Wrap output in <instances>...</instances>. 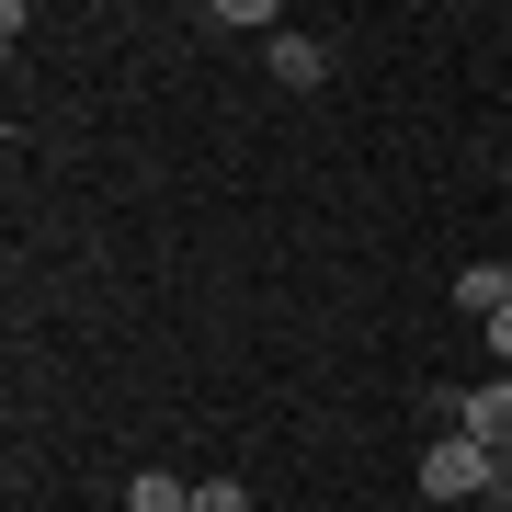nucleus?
Segmentation results:
<instances>
[{
  "label": "nucleus",
  "mask_w": 512,
  "mask_h": 512,
  "mask_svg": "<svg viewBox=\"0 0 512 512\" xmlns=\"http://www.w3.org/2000/svg\"><path fill=\"white\" fill-rule=\"evenodd\" d=\"M421 501H490V444L433 433V456H421Z\"/></svg>",
  "instance_id": "obj_1"
},
{
  "label": "nucleus",
  "mask_w": 512,
  "mask_h": 512,
  "mask_svg": "<svg viewBox=\"0 0 512 512\" xmlns=\"http://www.w3.org/2000/svg\"><path fill=\"white\" fill-rule=\"evenodd\" d=\"M262 57H274V80H285V92H319V80H330V46H319V35H296V23H285Z\"/></svg>",
  "instance_id": "obj_2"
},
{
  "label": "nucleus",
  "mask_w": 512,
  "mask_h": 512,
  "mask_svg": "<svg viewBox=\"0 0 512 512\" xmlns=\"http://www.w3.org/2000/svg\"><path fill=\"white\" fill-rule=\"evenodd\" d=\"M456 308L467 319H501L512 308V262H467V274H456Z\"/></svg>",
  "instance_id": "obj_3"
},
{
  "label": "nucleus",
  "mask_w": 512,
  "mask_h": 512,
  "mask_svg": "<svg viewBox=\"0 0 512 512\" xmlns=\"http://www.w3.org/2000/svg\"><path fill=\"white\" fill-rule=\"evenodd\" d=\"M126 512H194V478H171V467H137V478H126Z\"/></svg>",
  "instance_id": "obj_4"
},
{
  "label": "nucleus",
  "mask_w": 512,
  "mask_h": 512,
  "mask_svg": "<svg viewBox=\"0 0 512 512\" xmlns=\"http://www.w3.org/2000/svg\"><path fill=\"white\" fill-rule=\"evenodd\" d=\"M205 23H228V35H262V23H285V12H274V0H217Z\"/></svg>",
  "instance_id": "obj_5"
},
{
  "label": "nucleus",
  "mask_w": 512,
  "mask_h": 512,
  "mask_svg": "<svg viewBox=\"0 0 512 512\" xmlns=\"http://www.w3.org/2000/svg\"><path fill=\"white\" fill-rule=\"evenodd\" d=\"M194 512H251V490H239V478H205V490H194Z\"/></svg>",
  "instance_id": "obj_6"
},
{
  "label": "nucleus",
  "mask_w": 512,
  "mask_h": 512,
  "mask_svg": "<svg viewBox=\"0 0 512 512\" xmlns=\"http://www.w3.org/2000/svg\"><path fill=\"white\" fill-rule=\"evenodd\" d=\"M490 501H501V512H512V456H490Z\"/></svg>",
  "instance_id": "obj_7"
},
{
  "label": "nucleus",
  "mask_w": 512,
  "mask_h": 512,
  "mask_svg": "<svg viewBox=\"0 0 512 512\" xmlns=\"http://www.w3.org/2000/svg\"><path fill=\"white\" fill-rule=\"evenodd\" d=\"M490 353H501V365H512V308H501V319H490Z\"/></svg>",
  "instance_id": "obj_8"
}]
</instances>
